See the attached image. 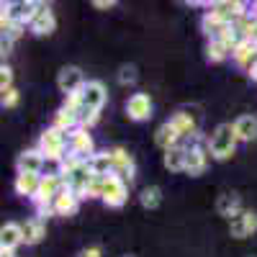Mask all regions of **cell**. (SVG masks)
I'll return each mask as SVG.
<instances>
[{
  "mask_svg": "<svg viewBox=\"0 0 257 257\" xmlns=\"http://www.w3.org/2000/svg\"><path fill=\"white\" fill-rule=\"evenodd\" d=\"M105 85L100 80H88L85 88L77 93V116H80V126L82 128H90L98 118H100V111L105 105Z\"/></svg>",
  "mask_w": 257,
  "mask_h": 257,
  "instance_id": "6da1fadb",
  "label": "cell"
},
{
  "mask_svg": "<svg viewBox=\"0 0 257 257\" xmlns=\"http://www.w3.org/2000/svg\"><path fill=\"white\" fill-rule=\"evenodd\" d=\"M57 175L62 178V183L67 185L72 193H77L80 198H85V190H88V185L95 178L90 173L88 160H80V157H72V155H67V157L59 162V173Z\"/></svg>",
  "mask_w": 257,
  "mask_h": 257,
  "instance_id": "7a4b0ae2",
  "label": "cell"
},
{
  "mask_svg": "<svg viewBox=\"0 0 257 257\" xmlns=\"http://www.w3.org/2000/svg\"><path fill=\"white\" fill-rule=\"evenodd\" d=\"M237 132H234V123H219L216 128H213V134L208 137V155L213 160H229L234 152H237Z\"/></svg>",
  "mask_w": 257,
  "mask_h": 257,
  "instance_id": "3957f363",
  "label": "cell"
},
{
  "mask_svg": "<svg viewBox=\"0 0 257 257\" xmlns=\"http://www.w3.org/2000/svg\"><path fill=\"white\" fill-rule=\"evenodd\" d=\"M39 152L44 155L47 160H52V162H62L64 157V152H67V134L64 132H59V128H54V126H49V128H44L41 132V137H39Z\"/></svg>",
  "mask_w": 257,
  "mask_h": 257,
  "instance_id": "277c9868",
  "label": "cell"
},
{
  "mask_svg": "<svg viewBox=\"0 0 257 257\" xmlns=\"http://www.w3.org/2000/svg\"><path fill=\"white\" fill-rule=\"evenodd\" d=\"M36 11H39V3H34V0H11V3H3V16L0 18L18 24V26H29Z\"/></svg>",
  "mask_w": 257,
  "mask_h": 257,
  "instance_id": "5b68a950",
  "label": "cell"
},
{
  "mask_svg": "<svg viewBox=\"0 0 257 257\" xmlns=\"http://www.w3.org/2000/svg\"><path fill=\"white\" fill-rule=\"evenodd\" d=\"M208 13H211L213 18H219L221 24L234 26V24H237L239 18H244L249 11H247L244 3H237V0H219V3H211V6H208Z\"/></svg>",
  "mask_w": 257,
  "mask_h": 257,
  "instance_id": "8992f818",
  "label": "cell"
},
{
  "mask_svg": "<svg viewBox=\"0 0 257 257\" xmlns=\"http://www.w3.org/2000/svg\"><path fill=\"white\" fill-rule=\"evenodd\" d=\"M85 75L80 67H75V64H67V67H62L59 75H57V88L59 93H64V98H70V95H77L82 88H85Z\"/></svg>",
  "mask_w": 257,
  "mask_h": 257,
  "instance_id": "52a82bcc",
  "label": "cell"
},
{
  "mask_svg": "<svg viewBox=\"0 0 257 257\" xmlns=\"http://www.w3.org/2000/svg\"><path fill=\"white\" fill-rule=\"evenodd\" d=\"M126 198H128V183L121 180L118 175H108V178H105L100 201L105 206H111V208H121L126 203Z\"/></svg>",
  "mask_w": 257,
  "mask_h": 257,
  "instance_id": "ba28073f",
  "label": "cell"
},
{
  "mask_svg": "<svg viewBox=\"0 0 257 257\" xmlns=\"http://www.w3.org/2000/svg\"><path fill=\"white\" fill-rule=\"evenodd\" d=\"M67 152L72 157H80V160H90L95 155V142L93 137L88 134V128H75L72 134H67Z\"/></svg>",
  "mask_w": 257,
  "mask_h": 257,
  "instance_id": "9c48e42d",
  "label": "cell"
},
{
  "mask_svg": "<svg viewBox=\"0 0 257 257\" xmlns=\"http://www.w3.org/2000/svg\"><path fill=\"white\" fill-rule=\"evenodd\" d=\"M257 231V213L254 211H242V213H237L231 221H229V234L234 239H247V237H252V234Z\"/></svg>",
  "mask_w": 257,
  "mask_h": 257,
  "instance_id": "30bf717a",
  "label": "cell"
},
{
  "mask_svg": "<svg viewBox=\"0 0 257 257\" xmlns=\"http://www.w3.org/2000/svg\"><path fill=\"white\" fill-rule=\"evenodd\" d=\"M126 116L132 121H149L152 118V98L147 93H134L126 100Z\"/></svg>",
  "mask_w": 257,
  "mask_h": 257,
  "instance_id": "8fae6325",
  "label": "cell"
},
{
  "mask_svg": "<svg viewBox=\"0 0 257 257\" xmlns=\"http://www.w3.org/2000/svg\"><path fill=\"white\" fill-rule=\"evenodd\" d=\"M44 162L47 157L39 152V149H26V152H21L18 160H16V170L21 175H41V170H44Z\"/></svg>",
  "mask_w": 257,
  "mask_h": 257,
  "instance_id": "7c38bea8",
  "label": "cell"
},
{
  "mask_svg": "<svg viewBox=\"0 0 257 257\" xmlns=\"http://www.w3.org/2000/svg\"><path fill=\"white\" fill-rule=\"evenodd\" d=\"M29 29H31L36 36H52L54 29H57V18H54L52 8L44 6V3H39V11H36L34 21L29 24Z\"/></svg>",
  "mask_w": 257,
  "mask_h": 257,
  "instance_id": "4fadbf2b",
  "label": "cell"
},
{
  "mask_svg": "<svg viewBox=\"0 0 257 257\" xmlns=\"http://www.w3.org/2000/svg\"><path fill=\"white\" fill-rule=\"evenodd\" d=\"M77 208H80V196L64 185L59 190V196L54 198V203H52V213L54 216H75Z\"/></svg>",
  "mask_w": 257,
  "mask_h": 257,
  "instance_id": "5bb4252c",
  "label": "cell"
},
{
  "mask_svg": "<svg viewBox=\"0 0 257 257\" xmlns=\"http://www.w3.org/2000/svg\"><path fill=\"white\" fill-rule=\"evenodd\" d=\"M111 157H113V175H118L126 183H132L134 173H137V165H134L132 155H128L123 147H116V149H111Z\"/></svg>",
  "mask_w": 257,
  "mask_h": 257,
  "instance_id": "9a60e30c",
  "label": "cell"
},
{
  "mask_svg": "<svg viewBox=\"0 0 257 257\" xmlns=\"http://www.w3.org/2000/svg\"><path fill=\"white\" fill-rule=\"evenodd\" d=\"M170 123L175 126V132L180 134V139H193L198 134V121H196V116H193L190 111H185V108H178L173 116H170Z\"/></svg>",
  "mask_w": 257,
  "mask_h": 257,
  "instance_id": "2e32d148",
  "label": "cell"
},
{
  "mask_svg": "<svg viewBox=\"0 0 257 257\" xmlns=\"http://www.w3.org/2000/svg\"><path fill=\"white\" fill-rule=\"evenodd\" d=\"M206 165H208V155L201 144H188V160H185V173L190 178H198L206 173Z\"/></svg>",
  "mask_w": 257,
  "mask_h": 257,
  "instance_id": "e0dca14e",
  "label": "cell"
},
{
  "mask_svg": "<svg viewBox=\"0 0 257 257\" xmlns=\"http://www.w3.org/2000/svg\"><path fill=\"white\" fill-rule=\"evenodd\" d=\"M231 59L237 62V67H242L244 72H249L254 64H257V44H252L249 39H242V41H239V47L234 49Z\"/></svg>",
  "mask_w": 257,
  "mask_h": 257,
  "instance_id": "ac0fdd59",
  "label": "cell"
},
{
  "mask_svg": "<svg viewBox=\"0 0 257 257\" xmlns=\"http://www.w3.org/2000/svg\"><path fill=\"white\" fill-rule=\"evenodd\" d=\"M18 244H24V226L16 221H6L0 229V249H16Z\"/></svg>",
  "mask_w": 257,
  "mask_h": 257,
  "instance_id": "d6986e66",
  "label": "cell"
},
{
  "mask_svg": "<svg viewBox=\"0 0 257 257\" xmlns=\"http://www.w3.org/2000/svg\"><path fill=\"white\" fill-rule=\"evenodd\" d=\"M216 211H219V216L224 219H234L237 213H242V198L237 196V193H221V196L216 198Z\"/></svg>",
  "mask_w": 257,
  "mask_h": 257,
  "instance_id": "ffe728a7",
  "label": "cell"
},
{
  "mask_svg": "<svg viewBox=\"0 0 257 257\" xmlns=\"http://www.w3.org/2000/svg\"><path fill=\"white\" fill-rule=\"evenodd\" d=\"M21 226H24V244H39L47 237V224L41 216L26 219V224H21Z\"/></svg>",
  "mask_w": 257,
  "mask_h": 257,
  "instance_id": "44dd1931",
  "label": "cell"
},
{
  "mask_svg": "<svg viewBox=\"0 0 257 257\" xmlns=\"http://www.w3.org/2000/svg\"><path fill=\"white\" fill-rule=\"evenodd\" d=\"M88 165H90V173H93L95 178H108V175H113L111 149H108V152H95V155L88 160Z\"/></svg>",
  "mask_w": 257,
  "mask_h": 257,
  "instance_id": "7402d4cb",
  "label": "cell"
},
{
  "mask_svg": "<svg viewBox=\"0 0 257 257\" xmlns=\"http://www.w3.org/2000/svg\"><path fill=\"white\" fill-rule=\"evenodd\" d=\"M185 160H188V147H180V144L167 149L165 157H162V162L170 173H185Z\"/></svg>",
  "mask_w": 257,
  "mask_h": 257,
  "instance_id": "603a6c76",
  "label": "cell"
},
{
  "mask_svg": "<svg viewBox=\"0 0 257 257\" xmlns=\"http://www.w3.org/2000/svg\"><path fill=\"white\" fill-rule=\"evenodd\" d=\"M234 132H237L239 142H254L257 139V116H252V113L239 116L234 121Z\"/></svg>",
  "mask_w": 257,
  "mask_h": 257,
  "instance_id": "cb8c5ba5",
  "label": "cell"
},
{
  "mask_svg": "<svg viewBox=\"0 0 257 257\" xmlns=\"http://www.w3.org/2000/svg\"><path fill=\"white\" fill-rule=\"evenodd\" d=\"M234 54V47L229 44L226 39H208V44H206V57L208 62H224Z\"/></svg>",
  "mask_w": 257,
  "mask_h": 257,
  "instance_id": "d4e9b609",
  "label": "cell"
},
{
  "mask_svg": "<svg viewBox=\"0 0 257 257\" xmlns=\"http://www.w3.org/2000/svg\"><path fill=\"white\" fill-rule=\"evenodd\" d=\"M52 126L59 128V132H64V134H72L75 128H80V116H77L75 111H70V108H64V105H62V108L54 113Z\"/></svg>",
  "mask_w": 257,
  "mask_h": 257,
  "instance_id": "484cf974",
  "label": "cell"
},
{
  "mask_svg": "<svg viewBox=\"0 0 257 257\" xmlns=\"http://www.w3.org/2000/svg\"><path fill=\"white\" fill-rule=\"evenodd\" d=\"M178 142H180V134L175 132V126L170 123V121H165L157 132H155V144L160 147V149H173V147H178Z\"/></svg>",
  "mask_w": 257,
  "mask_h": 257,
  "instance_id": "4316f807",
  "label": "cell"
},
{
  "mask_svg": "<svg viewBox=\"0 0 257 257\" xmlns=\"http://www.w3.org/2000/svg\"><path fill=\"white\" fill-rule=\"evenodd\" d=\"M39 183H41V175H16V193L18 196H24V198H34L36 196V190H39Z\"/></svg>",
  "mask_w": 257,
  "mask_h": 257,
  "instance_id": "83f0119b",
  "label": "cell"
},
{
  "mask_svg": "<svg viewBox=\"0 0 257 257\" xmlns=\"http://www.w3.org/2000/svg\"><path fill=\"white\" fill-rule=\"evenodd\" d=\"M139 203L144 206V208H157L160 203H162V188L160 185H144L142 188V193H139Z\"/></svg>",
  "mask_w": 257,
  "mask_h": 257,
  "instance_id": "f1b7e54d",
  "label": "cell"
},
{
  "mask_svg": "<svg viewBox=\"0 0 257 257\" xmlns=\"http://www.w3.org/2000/svg\"><path fill=\"white\" fill-rule=\"evenodd\" d=\"M0 29H3V39H8V41H16L21 34H24V29H26V26H18V24H11V21L0 18Z\"/></svg>",
  "mask_w": 257,
  "mask_h": 257,
  "instance_id": "f546056e",
  "label": "cell"
},
{
  "mask_svg": "<svg viewBox=\"0 0 257 257\" xmlns=\"http://www.w3.org/2000/svg\"><path fill=\"white\" fill-rule=\"evenodd\" d=\"M118 82H121V85H134V82H137V67H134V64H121Z\"/></svg>",
  "mask_w": 257,
  "mask_h": 257,
  "instance_id": "4dcf8cb0",
  "label": "cell"
},
{
  "mask_svg": "<svg viewBox=\"0 0 257 257\" xmlns=\"http://www.w3.org/2000/svg\"><path fill=\"white\" fill-rule=\"evenodd\" d=\"M11 88H13V70L8 64H3V67H0V93H6Z\"/></svg>",
  "mask_w": 257,
  "mask_h": 257,
  "instance_id": "1f68e13d",
  "label": "cell"
},
{
  "mask_svg": "<svg viewBox=\"0 0 257 257\" xmlns=\"http://www.w3.org/2000/svg\"><path fill=\"white\" fill-rule=\"evenodd\" d=\"M18 100H21V93H18L16 88L6 90V93H3V98H0V103H3V108H16Z\"/></svg>",
  "mask_w": 257,
  "mask_h": 257,
  "instance_id": "d6a6232c",
  "label": "cell"
},
{
  "mask_svg": "<svg viewBox=\"0 0 257 257\" xmlns=\"http://www.w3.org/2000/svg\"><path fill=\"white\" fill-rule=\"evenodd\" d=\"M77 257H103V252H100V247H85Z\"/></svg>",
  "mask_w": 257,
  "mask_h": 257,
  "instance_id": "836d02e7",
  "label": "cell"
},
{
  "mask_svg": "<svg viewBox=\"0 0 257 257\" xmlns=\"http://www.w3.org/2000/svg\"><path fill=\"white\" fill-rule=\"evenodd\" d=\"M11 47H13V41H8V39H3V41H0V54H11Z\"/></svg>",
  "mask_w": 257,
  "mask_h": 257,
  "instance_id": "e575fe53",
  "label": "cell"
},
{
  "mask_svg": "<svg viewBox=\"0 0 257 257\" xmlns=\"http://www.w3.org/2000/svg\"><path fill=\"white\" fill-rule=\"evenodd\" d=\"M93 6H95V8H103V11H105V8H113L116 3H113V0H95Z\"/></svg>",
  "mask_w": 257,
  "mask_h": 257,
  "instance_id": "d590c367",
  "label": "cell"
},
{
  "mask_svg": "<svg viewBox=\"0 0 257 257\" xmlns=\"http://www.w3.org/2000/svg\"><path fill=\"white\" fill-rule=\"evenodd\" d=\"M0 257H16L13 249H0Z\"/></svg>",
  "mask_w": 257,
  "mask_h": 257,
  "instance_id": "8d00e7d4",
  "label": "cell"
},
{
  "mask_svg": "<svg viewBox=\"0 0 257 257\" xmlns=\"http://www.w3.org/2000/svg\"><path fill=\"white\" fill-rule=\"evenodd\" d=\"M247 75H249V77H252V80H254V82H257V64H254V67H252V70H249V72H247Z\"/></svg>",
  "mask_w": 257,
  "mask_h": 257,
  "instance_id": "74e56055",
  "label": "cell"
},
{
  "mask_svg": "<svg viewBox=\"0 0 257 257\" xmlns=\"http://www.w3.org/2000/svg\"><path fill=\"white\" fill-rule=\"evenodd\" d=\"M121 257H137V254H121Z\"/></svg>",
  "mask_w": 257,
  "mask_h": 257,
  "instance_id": "f35d334b",
  "label": "cell"
}]
</instances>
